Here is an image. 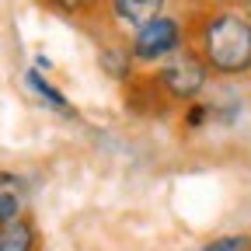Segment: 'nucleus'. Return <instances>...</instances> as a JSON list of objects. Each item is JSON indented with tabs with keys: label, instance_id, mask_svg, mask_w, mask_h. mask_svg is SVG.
Wrapping results in <instances>:
<instances>
[{
	"label": "nucleus",
	"instance_id": "obj_3",
	"mask_svg": "<svg viewBox=\"0 0 251 251\" xmlns=\"http://www.w3.org/2000/svg\"><path fill=\"white\" fill-rule=\"evenodd\" d=\"M150 77H153V84L161 87V94H164L168 101L192 105V101H199V94L209 84V67L202 63V56L188 46L185 52H178L168 63H161Z\"/></svg>",
	"mask_w": 251,
	"mask_h": 251
},
{
	"label": "nucleus",
	"instance_id": "obj_12",
	"mask_svg": "<svg viewBox=\"0 0 251 251\" xmlns=\"http://www.w3.org/2000/svg\"><path fill=\"white\" fill-rule=\"evenodd\" d=\"M35 70L49 74V70H52V59H49V56H35Z\"/></svg>",
	"mask_w": 251,
	"mask_h": 251
},
{
	"label": "nucleus",
	"instance_id": "obj_5",
	"mask_svg": "<svg viewBox=\"0 0 251 251\" xmlns=\"http://www.w3.org/2000/svg\"><path fill=\"white\" fill-rule=\"evenodd\" d=\"M25 87L35 94V98L49 108V112H56V115H63V119H77V108H74V101L63 94L56 84H49V74H42V70H25Z\"/></svg>",
	"mask_w": 251,
	"mask_h": 251
},
{
	"label": "nucleus",
	"instance_id": "obj_11",
	"mask_svg": "<svg viewBox=\"0 0 251 251\" xmlns=\"http://www.w3.org/2000/svg\"><path fill=\"white\" fill-rule=\"evenodd\" d=\"M46 4L59 14H84V11H91L94 0H46Z\"/></svg>",
	"mask_w": 251,
	"mask_h": 251
},
{
	"label": "nucleus",
	"instance_id": "obj_9",
	"mask_svg": "<svg viewBox=\"0 0 251 251\" xmlns=\"http://www.w3.org/2000/svg\"><path fill=\"white\" fill-rule=\"evenodd\" d=\"M209 122H216V108L209 105V101H192V105H185V115H181V126L188 133H196V129H202V126H209Z\"/></svg>",
	"mask_w": 251,
	"mask_h": 251
},
{
	"label": "nucleus",
	"instance_id": "obj_14",
	"mask_svg": "<svg viewBox=\"0 0 251 251\" xmlns=\"http://www.w3.org/2000/svg\"><path fill=\"white\" fill-rule=\"evenodd\" d=\"M220 4H224V7H237V4H241V0H220Z\"/></svg>",
	"mask_w": 251,
	"mask_h": 251
},
{
	"label": "nucleus",
	"instance_id": "obj_7",
	"mask_svg": "<svg viewBox=\"0 0 251 251\" xmlns=\"http://www.w3.org/2000/svg\"><path fill=\"white\" fill-rule=\"evenodd\" d=\"M98 67L112 77V80H119V84H129L133 77H136V59H133V52H129V46H122V42H108L101 52H98Z\"/></svg>",
	"mask_w": 251,
	"mask_h": 251
},
{
	"label": "nucleus",
	"instance_id": "obj_6",
	"mask_svg": "<svg viewBox=\"0 0 251 251\" xmlns=\"http://www.w3.org/2000/svg\"><path fill=\"white\" fill-rule=\"evenodd\" d=\"M25 196H28L25 178L14 171H0V227L25 216Z\"/></svg>",
	"mask_w": 251,
	"mask_h": 251
},
{
	"label": "nucleus",
	"instance_id": "obj_2",
	"mask_svg": "<svg viewBox=\"0 0 251 251\" xmlns=\"http://www.w3.org/2000/svg\"><path fill=\"white\" fill-rule=\"evenodd\" d=\"M188 46H192V31H188V25L175 14H161L147 21L143 28H136L129 35V52L136 63H147V67H161V63H168L171 56L185 52Z\"/></svg>",
	"mask_w": 251,
	"mask_h": 251
},
{
	"label": "nucleus",
	"instance_id": "obj_13",
	"mask_svg": "<svg viewBox=\"0 0 251 251\" xmlns=\"http://www.w3.org/2000/svg\"><path fill=\"white\" fill-rule=\"evenodd\" d=\"M237 7H241V14H244V18L251 21V0H241V4H237Z\"/></svg>",
	"mask_w": 251,
	"mask_h": 251
},
{
	"label": "nucleus",
	"instance_id": "obj_8",
	"mask_svg": "<svg viewBox=\"0 0 251 251\" xmlns=\"http://www.w3.org/2000/svg\"><path fill=\"white\" fill-rule=\"evenodd\" d=\"M0 251H39L35 220L21 216V220H14V224L0 227Z\"/></svg>",
	"mask_w": 251,
	"mask_h": 251
},
{
	"label": "nucleus",
	"instance_id": "obj_10",
	"mask_svg": "<svg viewBox=\"0 0 251 251\" xmlns=\"http://www.w3.org/2000/svg\"><path fill=\"white\" fill-rule=\"evenodd\" d=\"M199 251H251V234H224V237H213Z\"/></svg>",
	"mask_w": 251,
	"mask_h": 251
},
{
	"label": "nucleus",
	"instance_id": "obj_1",
	"mask_svg": "<svg viewBox=\"0 0 251 251\" xmlns=\"http://www.w3.org/2000/svg\"><path fill=\"white\" fill-rule=\"evenodd\" d=\"M192 49L202 56L213 77H244L251 74V21L241 7H206L188 21Z\"/></svg>",
	"mask_w": 251,
	"mask_h": 251
},
{
	"label": "nucleus",
	"instance_id": "obj_15",
	"mask_svg": "<svg viewBox=\"0 0 251 251\" xmlns=\"http://www.w3.org/2000/svg\"><path fill=\"white\" fill-rule=\"evenodd\" d=\"M192 251H199V248H192Z\"/></svg>",
	"mask_w": 251,
	"mask_h": 251
},
{
	"label": "nucleus",
	"instance_id": "obj_4",
	"mask_svg": "<svg viewBox=\"0 0 251 251\" xmlns=\"http://www.w3.org/2000/svg\"><path fill=\"white\" fill-rule=\"evenodd\" d=\"M105 7H108L112 25L133 35L136 28H143L147 21L161 18L168 11V0H105Z\"/></svg>",
	"mask_w": 251,
	"mask_h": 251
}]
</instances>
